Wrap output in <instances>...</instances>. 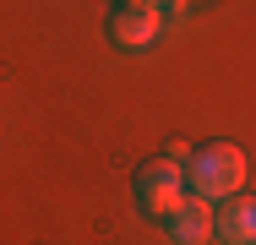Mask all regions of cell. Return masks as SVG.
<instances>
[{
  "label": "cell",
  "mask_w": 256,
  "mask_h": 245,
  "mask_svg": "<svg viewBox=\"0 0 256 245\" xmlns=\"http://www.w3.org/2000/svg\"><path fill=\"white\" fill-rule=\"evenodd\" d=\"M186 186H191V196H202V202H229V196L246 186V152L234 142L191 147V158H186Z\"/></svg>",
  "instance_id": "6da1fadb"
},
{
  "label": "cell",
  "mask_w": 256,
  "mask_h": 245,
  "mask_svg": "<svg viewBox=\"0 0 256 245\" xmlns=\"http://www.w3.org/2000/svg\"><path fill=\"white\" fill-rule=\"evenodd\" d=\"M131 196H136V207H142L148 218H164V212L186 196V174H180V164H169V158H148V164H136V174H131Z\"/></svg>",
  "instance_id": "7a4b0ae2"
},
{
  "label": "cell",
  "mask_w": 256,
  "mask_h": 245,
  "mask_svg": "<svg viewBox=\"0 0 256 245\" xmlns=\"http://www.w3.org/2000/svg\"><path fill=\"white\" fill-rule=\"evenodd\" d=\"M158 6L153 0H114L109 11V44L114 49H148L158 38Z\"/></svg>",
  "instance_id": "3957f363"
},
{
  "label": "cell",
  "mask_w": 256,
  "mask_h": 245,
  "mask_svg": "<svg viewBox=\"0 0 256 245\" xmlns=\"http://www.w3.org/2000/svg\"><path fill=\"white\" fill-rule=\"evenodd\" d=\"M158 224H164L169 245H207V240H212V202H202V196L186 191Z\"/></svg>",
  "instance_id": "277c9868"
},
{
  "label": "cell",
  "mask_w": 256,
  "mask_h": 245,
  "mask_svg": "<svg viewBox=\"0 0 256 245\" xmlns=\"http://www.w3.org/2000/svg\"><path fill=\"white\" fill-rule=\"evenodd\" d=\"M212 234L224 245H256V202L246 196H229L212 207Z\"/></svg>",
  "instance_id": "5b68a950"
},
{
  "label": "cell",
  "mask_w": 256,
  "mask_h": 245,
  "mask_svg": "<svg viewBox=\"0 0 256 245\" xmlns=\"http://www.w3.org/2000/svg\"><path fill=\"white\" fill-rule=\"evenodd\" d=\"M158 11H164V6H169V11H186V0H153Z\"/></svg>",
  "instance_id": "8992f818"
},
{
  "label": "cell",
  "mask_w": 256,
  "mask_h": 245,
  "mask_svg": "<svg viewBox=\"0 0 256 245\" xmlns=\"http://www.w3.org/2000/svg\"><path fill=\"white\" fill-rule=\"evenodd\" d=\"M186 6H191V0H186Z\"/></svg>",
  "instance_id": "52a82bcc"
}]
</instances>
